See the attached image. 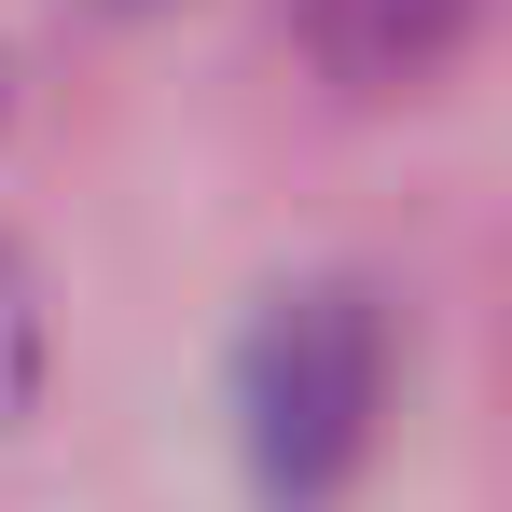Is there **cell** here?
<instances>
[{
  "mask_svg": "<svg viewBox=\"0 0 512 512\" xmlns=\"http://www.w3.org/2000/svg\"><path fill=\"white\" fill-rule=\"evenodd\" d=\"M388 374H402V333H388V291L374 277H277L236 333V457H250L263 512H333L360 471H374V429H388Z\"/></svg>",
  "mask_w": 512,
  "mask_h": 512,
  "instance_id": "6da1fadb",
  "label": "cell"
},
{
  "mask_svg": "<svg viewBox=\"0 0 512 512\" xmlns=\"http://www.w3.org/2000/svg\"><path fill=\"white\" fill-rule=\"evenodd\" d=\"M471 14H485V0H291L305 56H319L346 97H402V84H429V70L471 42Z\"/></svg>",
  "mask_w": 512,
  "mask_h": 512,
  "instance_id": "7a4b0ae2",
  "label": "cell"
},
{
  "mask_svg": "<svg viewBox=\"0 0 512 512\" xmlns=\"http://www.w3.org/2000/svg\"><path fill=\"white\" fill-rule=\"evenodd\" d=\"M42 402V277H28V250H0V429Z\"/></svg>",
  "mask_w": 512,
  "mask_h": 512,
  "instance_id": "3957f363",
  "label": "cell"
},
{
  "mask_svg": "<svg viewBox=\"0 0 512 512\" xmlns=\"http://www.w3.org/2000/svg\"><path fill=\"white\" fill-rule=\"evenodd\" d=\"M0 111H14V70H0Z\"/></svg>",
  "mask_w": 512,
  "mask_h": 512,
  "instance_id": "277c9868",
  "label": "cell"
}]
</instances>
